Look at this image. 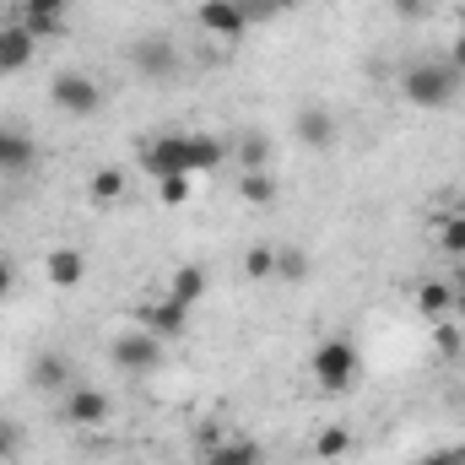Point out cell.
<instances>
[{
    "label": "cell",
    "instance_id": "1",
    "mask_svg": "<svg viewBox=\"0 0 465 465\" xmlns=\"http://www.w3.org/2000/svg\"><path fill=\"white\" fill-rule=\"evenodd\" d=\"M228 157V146L217 135H157V141H141V168L152 179H168V173H212L217 163Z\"/></svg>",
    "mask_w": 465,
    "mask_h": 465
},
{
    "label": "cell",
    "instance_id": "2",
    "mask_svg": "<svg viewBox=\"0 0 465 465\" xmlns=\"http://www.w3.org/2000/svg\"><path fill=\"white\" fill-rule=\"evenodd\" d=\"M460 71L450 65V60H417V65H406V76H401V93H406V104L411 109H450L455 98H460Z\"/></svg>",
    "mask_w": 465,
    "mask_h": 465
},
{
    "label": "cell",
    "instance_id": "3",
    "mask_svg": "<svg viewBox=\"0 0 465 465\" xmlns=\"http://www.w3.org/2000/svg\"><path fill=\"white\" fill-rule=\"evenodd\" d=\"M49 98L60 104V114H71V119H87L104 109V87L93 76H82V71H60L49 82Z\"/></svg>",
    "mask_w": 465,
    "mask_h": 465
},
{
    "label": "cell",
    "instance_id": "4",
    "mask_svg": "<svg viewBox=\"0 0 465 465\" xmlns=\"http://www.w3.org/2000/svg\"><path fill=\"white\" fill-rule=\"evenodd\" d=\"M357 368H362V357H357V347H351L347 336L320 341V351H314V379L325 390H347L351 379H357Z\"/></svg>",
    "mask_w": 465,
    "mask_h": 465
},
{
    "label": "cell",
    "instance_id": "5",
    "mask_svg": "<svg viewBox=\"0 0 465 465\" xmlns=\"http://www.w3.org/2000/svg\"><path fill=\"white\" fill-rule=\"evenodd\" d=\"M109 357H114L119 373H130V379H135V373H152V368L163 362V341H157L152 331H141V325H135V331H124L114 347H109Z\"/></svg>",
    "mask_w": 465,
    "mask_h": 465
},
{
    "label": "cell",
    "instance_id": "6",
    "mask_svg": "<svg viewBox=\"0 0 465 465\" xmlns=\"http://www.w3.org/2000/svg\"><path fill=\"white\" fill-rule=\"evenodd\" d=\"M130 65H135V76H146V82H168V76L179 71V49H173L168 38H141V44L130 49Z\"/></svg>",
    "mask_w": 465,
    "mask_h": 465
},
{
    "label": "cell",
    "instance_id": "7",
    "mask_svg": "<svg viewBox=\"0 0 465 465\" xmlns=\"http://www.w3.org/2000/svg\"><path fill=\"white\" fill-rule=\"evenodd\" d=\"M135 320H141V331H152L157 341H173V336H184V331H190V303L163 298V303H146Z\"/></svg>",
    "mask_w": 465,
    "mask_h": 465
},
{
    "label": "cell",
    "instance_id": "8",
    "mask_svg": "<svg viewBox=\"0 0 465 465\" xmlns=\"http://www.w3.org/2000/svg\"><path fill=\"white\" fill-rule=\"evenodd\" d=\"M60 417L71 428H104L109 422V395L104 390H65L60 395Z\"/></svg>",
    "mask_w": 465,
    "mask_h": 465
},
{
    "label": "cell",
    "instance_id": "9",
    "mask_svg": "<svg viewBox=\"0 0 465 465\" xmlns=\"http://www.w3.org/2000/svg\"><path fill=\"white\" fill-rule=\"evenodd\" d=\"M292 130H298V141H303L309 152H331V146H336V114H331L325 104H303L298 119H292Z\"/></svg>",
    "mask_w": 465,
    "mask_h": 465
},
{
    "label": "cell",
    "instance_id": "10",
    "mask_svg": "<svg viewBox=\"0 0 465 465\" xmlns=\"http://www.w3.org/2000/svg\"><path fill=\"white\" fill-rule=\"evenodd\" d=\"M38 54V38L27 33V22H5V38H0V76L5 71H27Z\"/></svg>",
    "mask_w": 465,
    "mask_h": 465
},
{
    "label": "cell",
    "instance_id": "11",
    "mask_svg": "<svg viewBox=\"0 0 465 465\" xmlns=\"http://www.w3.org/2000/svg\"><path fill=\"white\" fill-rule=\"evenodd\" d=\"M27 379H33V390H44V395H65V390H71V357H65V351H38Z\"/></svg>",
    "mask_w": 465,
    "mask_h": 465
},
{
    "label": "cell",
    "instance_id": "12",
    "mask_svg": "<svg viewBox=\"0 0 465 465\" xmlns=\"http://www.w3.org/2000/svg\"><path fill=\"white\" fill-rule=\"evenodd\" d=\"M65 11H71V0H22V16L16 22H27L33 38H54L65 27Z\"/></svg>",
    "mask_w": 465,
    "mask_h": 465
},
{
    "label": "cell",
    "instance_id": "13",
    "mask_svg": "<svg viewBox=\"0 0 465 465\" xmlns=\"http://www.w3.org/2000/svg\"><path fill=\"white\" fill-rule=\"evenodd\" d=\"M201 27L212 33V38H243V11H238V0H201Z\"/></svg>",
    "mask_w": 465,
    "mask_h": 465
},
{
    "label": "cell",
    "instance_id": "14",
    "mask_svg": "<svg viewBox=\"0 0 465 465\" xmlns=\"http://www.w3.org/2000/svg\"><path fill=\"white\" fill-rule=\"evenodd\" d=\"M33 157H38L33 135H22V130H0V173H27Z\"/></svg>",
    "mask_w": 465,
    "mask_h": 465
},
{
    "label": "cell",
    "instance_id": "15",
    "mask_svg": "<svg viewBox=\"0 0 465 465\" xmlns=\"http://www.w3.org/2000/svg\"><path fill=\"white\" fill-rule=\"evenodd\" d=\"M44 271H49V282H54V287H76V282L87 276V260H82L76 249H54Z\"/></svg>",
    "mask_w": 465,
    "mask_h": 465
},
{
    "label": "cell",
    "instance_id": "16",
    "mask_svg": "<svg viewBox=\"0 0 465 465\" xmlns=\"http://www.w3.org/2000/svg\"><path fill=\"white\" fill-rule=\"evenodd\" d=\"M201 292H206V271L201 265H179L173 271V282H168V298H179V303H201Z\"/></svg>",
    "mask_w": 465,
    "mask_h": 465
},
{
    "label": "cell",
    "instance_id": "17",
    "mask_svg": "<svg viewBox=\"0 0 465 465\" xmlns=\"http://www.w3.org/2000/svg\"><path fill=\"white\" fill-rule=\"evenodd\" d=\"M206 465H265L260 460V444H249V439H228V444H217Z\"/></svg>",
    "mask_w": 465,
    "mask_h": 465
},
{
    "label": "cell",
    "instance_id": "18",
    "mask_svg": "<svg viewBox=\"0 0 465 465\" xmlns=\"http://www.w3.org/2000/svg\"><path fill=\"white\" fill-rule=\"evenodd\" d=\"M238 195H243L249 206H276V179H271V168L243 173V179H238Z\"/></svg>",
    "mask_w": 465,
    "mask_h": 465
},
{
    "label": "cell",
    "instance_id": "19",
    "mask_svg": "<svg viewBox=\"0 0 465 465\" xmlns=\"http://www.w3.org/2000/svg\"><path fill=\"white\" fill-rule=\"evenodd\" d=\"M309 271H314V260H309L303 249H292V243H287V249H276V276H282V282H292V287H298V282H309Z\"/></svg>",
    "mask_w": 465,
    "mask_h": 465
},
{
    "label": "cell",
    "instance_id": "20",
    "mask_svg": "<svg viewBox=\"0 0 465 465\" xmlns=\"http://www.w3.org/2000/svg\"><path fill=\"white\" fill-rule=\"evenodd\" d=\"M238 163H243V173L271 168V141H265V135H243V141H238Z\"/></svg>",
    "mask_w": 465,
    "mask_h": 465
},
{
    "label": "cell",
    "instance_id": "21",
    "mask_svg": "<svg viewBox=\"0 0 465 465\" xmlns=\"http://www.w3.org/2000/svg\"><path fill=\"white\" fill-rule=\"evenodd\" d=\"M347 450H351V433H347V428H325V433L314 439V455H320V460H341Z\"/></svg>",
    "mask_w": 465,
    "mask_h": 465
},
{
    "label": "cell",
    "instance_id": "22",
    "mask_svg": "<svg viewBox=\"0 0 465 465\" xmlns=\"http://www.w3.org/2000/svg\"><path fill=\"white\" fill-rule=\"evenodd\" d=\"M287 5H292V0H238V11H243L249 27H254V22H276Z\"/></svg>",
    "mask_w": 465,
    "mask_h": 465
},
{
    "label": "cell",
    "instance_id": "23",
    "mask_svg": "<svg viewBox=\"0 0 465 465\" xmlns=\"http://www.w3.org/2000/svg\"><path fill=\"white\" fill-rule=\"evenodd\" d=\"M417 303H422V314H450V303H455V292H450V282H428Z\"/></svg>",
    "mask_w": 465,
    "mask_h": 465
},
{
    "label": "cell",
    "instance_id": "24",
    "mask_svg": "<svg viewBox=\"0 0 465 465\" xmlns=\"http://www.w3.org/2000/svg\"><path fill=\"white\" fill-rule=\"evenodd\" d=\"M119 195H124V173H119V168L93 173V201H119Z\"/></svg>",
    "mask_w": 465,
    "mask_h": 465
},
{
    "label": "cell",
    "instance_id": "25",
    "mask_svg": "<svg viewBox=\"0 0 465 465\" xmlns=\"http://www.w3.org/2000/svg\"><path fill=\"white\" fill-rule=\"evenodd\" d=\"M157 184H163L157 195H163L168 206H184V201H190V184H195V179H190V173H168V179H157Z\"/></svg>",
    "mask_w": 465,
    "mask_h": 465
},
{
    "label": "cell",
    "instance_id": "26",
    "mask_svg": "<svg viewBox=\"0 0 465 465\" xmlns=\"http://www.w3.org/2000/svg\"><path fill=\"white\" fill-rule=\"evenodd\" d=\"M22 444H27V433H22L11 417H0V460H16V455H22Z\"/></svg>",
    "mask_w": 465,
    "mask_h": 465
},
{
    "label": "cell",
    "instance_id": "27",
    "mask_svg": "<svg viewBox=\"0 0 465 465\" xmlns=\"http://www.w3.org/2000/svg\"><path fill=\"white\" fill-rule=\"evenodd\" d=\"M243 276H254V282H265V276H276V249H254V254L243 260Z\"/></svg>",
    "mask_w": 465,
    "mask_h": 465
},
{
    "label": "cell",
    "instance_id": "28",
    "mask_svg": "<svg viewBox=\"0 0 465 465\" xmlns=\"http://www.w3.org/2000/svg\"><path fill=\"white\" fill-rule=\"evenodd\" d=\"M439 243H444L450 254H465V217H450V223L439 228Z\"/></svg>",
    "mask_w": 465,
    "mask_h": 465
},
{
    "label": "cell",
    "instance_id": "29",
    "mask_svg": "<svg viewBox=\"0 0 465 465\" xmlns=\"http://www.w3.org/2000/svg\"><path fill=\"white\" fill-rule=\"evenodd\" d=\"M417 465H465V450H439V455H428V460Z\"/></svg>",
    "mask_w": 465,
    "mask_h": 465
},
{
    "label": "cell",
    "instance_id": "30",
    "mask_svg": "<svg viewBox=\"0 0 465 465\" xmlns=\"http://www.w3.org/2000/svg\"><path fill=\"white\" fill-rule=\"evenodd\" d=\"M450 65H455V71H460V76H465V33H460V38H455V49H450Z\"/></svg>",
    "mask_w": 465,
    "mask_h": 465
},
{
    "label": "cell",
    "instance_id": "31",
    "mask_svg": "<svg viewBox=\"0 0 465 465\" xmlns=\"http://www.w3.org/2000/svg\"><path fill=\"white\" fill-rule=\"evenodd\" d=\"M11 287H16V271H11V265H5V260H0V298H5V292H11Z\"/></svg>",
    "mask_w": 465,
    "mask_h": 465
},
{
    "label": "cell",
    "instance_id": "32",
    "mask_svg": "<svg viewBox=\"0 0 465 465\" xmlns=\"http://www.w3.org/2000/svg\"><path fill=\"white\" fill-rule=\"evenodd\" d=\"M0 38H5V27H0Z\"/></svg>",
    "mask_w": 465,
    "mask_h": 465
}]
</instances>
